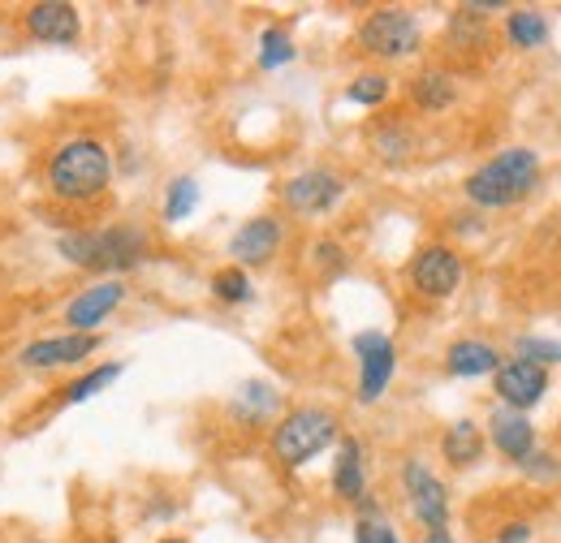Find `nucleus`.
Segmentation results:
<instances>
[{"mask_svg": "<svg viewBox=\"0 0 561 543\" xmlns=\"http://www.w3.org/2000/svg\"><path fill=\"white\" fill-rule=\"evenodd\" d=\"M61 259L82 272H100L104 280H122V272L147 264V229L142 224H108V229H70L57 238Z\"/></svg>", "mask_w": 561, "mask_h": 543, "instance_id": "1", "label": "nucleus"}, {"mask_svg": "<svg viewBox=\"0 0 561 543\" xmlns=\"http://www.w3.org/2000/svg\"><path fill=\"white\" fill-rule=\"evenodd\" d=\"M113 182V151L100 138H70L48 160V195L57 204H95Z\"/></svg>", "mask_w": 561, "mask_h": 543, "instance_id": "2", "label": "nucleus"}, {"mask_svg": "<svg viewBox=\"0 0 561 543\" xmlns=\"http://www.w3.org/2000/svg\"><path fill=\"white\" fill-rule=\"evenodd\" d=\"M536 186H540V155L531 147H505L467 177L462 190L476 207L501 211V207L523 204Z\"/></svg>", "mask_w": 561, "mask_h": 543, "instance_id": "3", "label": "nucleus"}, {"mask_svg": "<svg viewBox=\"0 0 561 543\" xmlns=\"http://www.w3.org/2000/svg\"><path fill=\"white\" fill-rule=\"evenodd\" d=\"M337 431H342V423H337L333 409L324 406L289 409L277 427H273V458H277L285 471H298L311 458H320L337 440Z\"/></svg>", "mask_w": 561, "mask_h": 543, "instance_id": "4", "label": "nucleus"}, {"mask_svg": "<svg viewBox=\"0 0 561 543\" xmlns=\"http://www.w3.org/2000/svg\"><path fill=\"white\" fill-rule=\"evenodd\" d=\"M358 44L363 53L380 57V61H407L415 57L423 44V26L411 9H371L363 22H358Z\"/></svg>", "mask_w": 561, "mask_h": 543, "instance_id": "5", "label": "nucleus"}, {"mask_svg": "<svg viewBox=\"0 0 561 543\" xmlns=\"http://www.w3.org/2000/svg\"><path fill=\"white\" fill-rule=\"evenodd\" d=\"M354 354H358V402L376 406L385 397L393 371H398V349H393V340L385 337V333L367 328V333L354 337Z\"/></svg>", "mask_w": 561, "mask_h": 543, "instance_id": "6", "label": "nucleus"}, {"mask_svg": "<svg viewBox=\"0 0 561 543\" xmlns=\"http://www.w3.org/2000/svg\"><path fill=\"white\" fill-rule=\"evenodd\" d=\"M342 195H346V182L333 169H307V173L289 177L285 190H280L285 207L298 211V216H324V211L342 204Z\"/></svg>", "mask_w": 561, "mask_h": 543, "instance_id": "7", "label": "nucleus"}, {"mask_svg": "<svg viewBox=\"0 0 561 543\" xmlns=\"http://www.w3.org/2000/svg\"><path fill=\"white\" fill-rule=\"evenodd\" d=\"M411 285L423 298H449L462 285V255L454 246H423L420 255L411 259Z\"/></svg>", "mask_w": 561, "mask_h": 543, "instance_id": "8", "label": "nucleus"}, {"mask_svg": "<svg viewBox=\"0 0 561 543\" xmlns=\"http://www.w3.org/2000/svg\"><path fill=\"white\" fill-rule=\"evenodd\" d=\"M402 483H407L411 513L427 527V535H432V531H445V527H449V492H445L440 478L432 475V466L407 462V466H402Z\"/></svg>", "mask_w": 561, "mask_h": 543, "instance_id": "9", "label": "nucleus"}, {"mask_svg": "<svg viewBox=\"0 0 561 543\" xmlns=\"http://www.w3.org/2000/svg\"><path fill=\"white\" fill-rule=\"evenodd\" d=\"M22 26L44 48H70V44H78V35H82V18H78V9L66 4V0H39V4H31L22 13Z\"/></svg>", "mask_w": 561, "mask_h": 543, "instance_id": "10", "label": "nucleus"}, {"mask_svg": "<svg viewBox=\"0 0 561 543\" xmlns=\"http://www.w3.org/2000/svg\"><path fill=\"white\" fill-rule=\"evenodd\" d=\"M100 345H104V340L95 337V333H61V337H39V340H31L22 354H18V362H22V367H31V371L78 367V362H87V358H91Z\"/></svg>", "mask_w": 561, "mask_h": 543, "instance_id": "11", "label": "nucleus"}, {"mask_svg": "<svg viewBox=\"0 0 561 543\" xmlns=\"http://www.w3.org/2000/svg\"><path fill=\"white\" fill-rule=\"evenodd\" d=\"M492 384H496V397L505 402V409H531L545 393H549V371L527 362V358H514V362H501L492 371Z\"/></svg>", "mask_w": 561, "mask_h": 543, "instance_id": "12", "label": "nucleus"}, {"mask_svg": "<svg viewBox=\"0 0 561 543\" xmlns=\"http://www.w3.org/2000/svg\"><path fill=\"white\" fill-rule=\"evenodd\" d=\"M280 242H285V224H280L277 216H255V220H247V224L229 238V255L238 259L233 268H264L280 251Z\"/></svg>", "mask_w": 561, "mask_h": 543, "instance_id": "13", "label": "nucleus"}, {"mask_svg": "<svg viewBox=\"0 0 561 543\" xmlns=\"http://www.w3.org/2000/svg\"><path fill=\"white\" fill-rule=\"evenodd\" d=\"M122 302H126V280H95V285H87L82 293L70 298L66 324H70V333H91V328H100Z\"/></svg>", "mask_w": 561, "mask_h": 543, "instance_id": "14", "label": "nucleus"}, {"mask_svg": "<svg viewBox=\"0 0 561 543\" xmlns=\"http://www.w3.org/2000/svg\"><path fill=\"white\" fill-rule=\"evenodd\" d=\"M489 431H492V444L501 458L510 462H527L536 453V427L518 414V409H496L489 418Z\"/></svg>", "mask_w": 561, "mask_h": 543, "instance_id": "15", "label": "nucleus"}, {"mask_svg": "<svg viewBox=\"0 0 561 543\" xmlns=\"http://www.w3.org/2000/svg\"><path fill=\"white\" fill-rule=\"evenodd\" d=\"M501 367V354L492 349L489 340H454L449 349H445V371L449 376H458V380H480V376H492Z\"/></svg>", "mask_w": 561, "mask_h": 543, "instance_id": "16", "label": "nucleus"}, {"mask_svg": "<svg viewBox=\"0 0 561 543\" xmlns=\"http://www.w3.org/2000/svg\"><path fill=\"white\" fill-rule=\"evenodd\" d=\"M277 409H280V393L268 380H247V384L233 393V402H229V414H233L238 423H247V427L273 423Z\"/></svg>", "mask_w": 561, "mask_h": 543, "instance_id": "17", "label": "nucleus"}, {"mask_svg": "<svg viewBox=\"0 0 561 543\" xmlns=\"http://www.w3.org/2000/svg\"><path fill=\"white\" fill-rule=\"evenodd\" d=\"M411 104L420 113H445V108H454L458 104L454 73H445V69H423V73H415L411 78Z\"/></svg>", "mask_w": 561, "mask_h": 543, "instance_id": "18", "label": "nucleus"}, {"mask_svg": "<svg viewBox=\"0 0 561 543\" xmlns=\"http://www.w3.org/2000/svg\"><path fill=\"white\" fill-rule=\"evenodd\" d=\"M333 492L342 496V500H358V496H367V458H363V444L346 436L342 440V449H337V466H333Z\"/></svg>", "mask_w": 561, "mask_h": 543, "instance_id": "19", "label": "nucleus"}, {"mask_svg": "<svg viewBox=\"0 0 561 543\" xmlns=\"http://www.w3.org/2000/svg\"><path fill=\"white\" fill-rule=\"evenodd\" d=\"M440 453H445L449 466L467 471V466H476V462L484 458V431H480L471 418H462V423H454V427L440 436Z\"/></svg>", "mask_w": 561, "mask_h": 543, "instance_id": "20", "label": "nucleus"}, {"mask_svg": "<svg viewBox=\"0 0 561 543\" xmlns=\"http://www.w3.org/2000/svg\"><path fill=\"white\" fill-rule=\"evenodd\" d=\"M505 35L514 48H540V44H549V18L536 9H510Z\"/></svg>", "mask_w": 561, "mask_h": 543, "instance_id": "21", "label": "nucleus"}, {"mask_svg": "<svg viewBox=\"0 0 561 543\" xmlns=\"http://www.w3.org/2000/svg\"><path fill=\"white\" fill-rule=\"evenodd\" d=\"M371 142H376V155H380V160H389V164H402V160H411V155H415V135H411V126H407V122H398V117H393V122H385Z\"/></svg>", "mask_w": 561, "mask_h": 543, "instance_id": "22", "label": "nucleus"}, {"mask_svg": "<svg viewBox=\"0 0 561 543\" xmlns=\"http://www.w3.org/2000/svg\"><path fill=\"white\" fill-rule=\"evenodd\" d=\"M122 362H104V367H91L87 376H78L70 389H66V406H82V402H91L95 393H104L108 384H117L122 380Z\"/></svg>", "mask_w": 561, "mask_h": 543, "instance_id": "23", "label": "nucleus"}, {"mask_svg": "<svg viewBox=\"0 0 561 543\" xmlns=\"http://www.w3.org/2000/svg\"><path fill=\"white\" fill-rule=\"evenodd\" d=\"M195 207H199V182H195V177H173L169 190H164V220L178 224V220H186Z\"/></svg>", "mask_w": 561, "mask_h": 543, "instance_id": "24", "label": "nucleus"}, {"mask_svg": "<svg viewBox=\"0 0 561 543\" xmlns=\"http://www.w3.org/2000/svg\"><path fill=\"white\" fill-rule=\"evenodd\" d=\"M294 57H298V48H294V35L285 26H268L260 35V69H280L289 66Z\"/></svg>", "mask_w": 561, "mask_h": 543, "instance_id": "25", "label": "nucleus"}, {"mask_svg": "<svg viewBox=\"0 0 561 543\" xmlns=\"http://www.w3.org/2000/svg\"><path fill=\"white\" fill-rule=\"evenodd\" d=\"M211 293L225 307H242V302H251V276L242 268H220L211 276Z\"/></svg>", "mask_w": 561, "mask_h": 543, "instance_id": "26", "label": "nucleus"}, {"mask_svg": "<svg viewBox=\"0 0 561 543\" xmlns=\"http://www.w3.org/2000/svg\"><path fill=\"white\" fill-rule=\"evenodd\" d=\"M389 91H393V82H389L385 73H358L351 82V91H346V100H351V104H363V108H376V104L389 100Z\"/></svg>", "mask_w": 561, "mask_h": 543, "instance_id": "27", "label": "nucleus"}, {"mask_svg": "<svg viewBox=\"0 0 561 543\" xmlns=\"http://www.w3.org/2000/svg\"><path fill=\"white\" fill-rule=\"evenodd\" d=\"M518 358L536 362L549 371V362H561V340H545V337H523L518 340Z\"/></svg>", "mask_w": 561, "mask_h": 543, "instance_id": "28", "label": "nucleus"}, {"mask_svg": "<svg viewBox=\"0 0 561 543\" xmlns=\"http://www.w3.org/2000/svg\"><path fill=\"white\" fill-rule=\"evenodd\" d=\"M354 543H402V535L385 518H371V522H354Z\"/></svg>", "mask_w": 561, "mask_h": 543, "instance_id": "29", "label": "nucleus"}, {"mask_svg": "<svg viewBox=\"0 0 561 543\" xmlns=\"http://www.w3.org/2000/svg\"><path fill=\"white\" fill-rule=\"evenodd\" d=\"M311 255H316V264L329 272V276H337V272L346 268V251H342L337 242H316Z\"/></svg>", "mask_w": 561, "mask_h": 543, "instance_id": "30", "label": "nucleus"}, {"mask_svg": "<svg viewBox=\"0 0 561 543\" xmlns=\"http://www.w3.org/2000/svg\"><path fill=\"white\" fill-rule=\"evenodd\" d=\"M523 466H527V475L531 478H558L561 475V462L553 458V453H531Z\"/></svg>", "mask_w": 561, "mask_h": 543, "instance_id": "31", "label": "nucleus"}, {"mask_svg": "<svg viewBox=\"0 0 561 543\" xmlns=\"http://www.w3.org/2000/svg\"><path fill=\"white\" fill-rule=\"evenodd\" d=\"M501 543H527L531 540V527L527 522H510V527H501V535H496Z\"/></svg>", "mask_w": 561, "mask_h": 543, "instance_id": "32", "label": "nucleus"}, {"mask_svg": "<svg viewBox=\"0 0 561 543\" xmlns=\"http://www.w3.org/2000/svg\"><path fill=\"white\" fill-rule=\"evenodd\" d=\"M423 543H454V535H449V531H432Z\"/></svg>", "mask_w": 561, "mask_h": 543, "instance_id": "33", "label": "nucleus"}, {"mask_svg": "<svg viewBox=\"0 0 561 543\" xmlns=\"http://www.w3.org/2000/svg\"><path fill=\"white\" fill-rule=\"evenodd\" d=\"M160 543H186V540H160Z\"/></svg>", "mask_w": 561, "mask_h": 543, "instance_id": "34", "label": "nucleus"}, {"mask_svg": "<svg viewBox=\"0 0 561 543\" xmlns=\"http://www.w3.org/2000/svg\"><path fill=\"white\" fill-rule=\"evenodd\" d=\"M31 543H44V540H31Z\"/></svg>", "mask_w": 561, "mask_h": 543, "instance_id": "35", "label": "nucleus"}]
</instances>
